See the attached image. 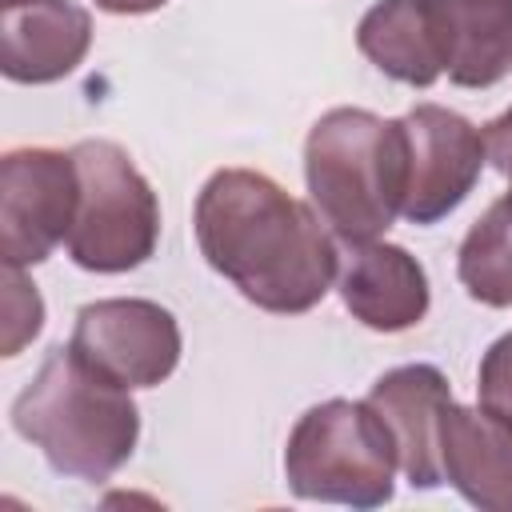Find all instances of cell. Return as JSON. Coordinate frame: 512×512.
<instances>
[{
	"label": "cell",
	"mask_w": 512,
	"mask_h": 512,
	"mask_svg": "<svg viewBox=\"0 0 512 512\" xmlns=\"http://www.w3.org/2000/svg\"><path fill=\"white\" fill-rule=\"evenodd\" d=\"M440 472L472 508L512 512V416L448 400L440 416Z\"/></svg>",
	"instance_id": "cell-11"
},
{
	"label": "cell",
	"mask_w": 512,
	"mask_h": 512,
	"mask_svg": "<svg viewBox=\"0 0 512 512\" xmlns=\"http://www.w3.org/2000/svg\"><path fill=\"white\" fill-rule=\"evenodd\" d=\"M508 180H512V176H508ZM500 200H504V208H508V216H512V184H508V192H504Z\"/></svg>",
	"instance_id": "cell-20"
},
{
	"label": "cell",
	"mask_w": 512,
	"mask_h": 512,
	"mask_svg": "<svg viewBox=\"0 0 512 512\" xmlns=\"http://www.w3.org/2000/svg\"><path fill=\"white\" fill-rule=\"evenodd\" d=\"M356 48L388 76L428 88L444 76V44L424 0H376L356 24Z\"/></svg>",
	"instance_id": "cell-14"
},
{
	"label": "cell",
	"mask_w": 512,
	"mask_h": 512,
	"mask_svg": "<svg viewBox=\"0 0 512 512\" xmlns=\"http://www.w3.org/2000/svg\"><path fill=\"white\" fill-rule=\"evenodd\" d=\"M456 88H492L512 72V0H424Z\"/></svg>",
	"instance_id": "cell-13"
},
{
	"label": "cell",
	"mask_w": 512,
	"mask_h": 512,
	"mask_svg": "<svg viewBox=\"0 0 512 512\" xmlns=\"http://www.w3.org/2000/svg\"><path fill=\"white\" fill-rule=\"evenodd\" d=\"M404 148H408V176H404V204L400 216L408 224H436L456 212L484 172V132L468 124L460 112L440 104H416L400 116Z\"/></svg>",
	"instance_id": "cell-8"
},
{
	"label": "cell",
	"mask_w": 512,
	"mask_h": 512,
	"mask_svg": "<svg viewBox=\"0 0 512 512\" xmlns=\"http://www.w3.org/2000/svg\"><path fill=\"white\" fill-rule=\"evenodd\" d=\"M68 348L120 388H152L168 380L180 364V324L176 316L140 296L92 300L76 312Z\"/></svg>",
	"instance_id": "cell-7"
},
{
	"label": "cell",
	"mask_w": 512,
	"mask_h": 512,
	"mask_svg": "<svg viewBox=\"0 0 512 512\" xmlns=\"http://www.w3.org/2000/svg\"><path fill=\"white\" fill-rule=\"evenodd\" d=\"M192 228L212 272L276 316L316 308L340 272L320 212L252 168L212 172L196 196Z\"/></svg>",
	"instance_id": "cell-1"
},
{
	"label": "cell",
	"mask_w": 512,
	"mask_h": 512,
	"mask_svg": "<svg viewBox=\"0 0 512 512\" xmlns=\"http://www.w3.org/2000/svg\"><path fill=\"white\" fill-rule=\"evenodd\" d=\"M80 200V176L72 152L12 148L0 160V256L12 268H28L52 256L68 240Z\"/></svg>",
	"instance_id": "cell-6"
},
{
	"label": "cell",
	"mask_w": 512,
	"mask_h": 512,
	"mask_svg": "<svg viewBox=\"0 0 512 512\" xmlns=\"http://www.w3.org/2000/svg\"><path fill=\"white\" fill-rule=\"evenodd\" d=\"M92 48V16L76 0H24L4 8L0 72L12 84H56Z\"/></svg>",
	"instance_id": "cell-12"
},
{
	"label": "cell",
	"mask_w": 512,
	"mask_h": 512,
	"mask_svg": "<svg viewBox=\"0 0 512 512\" xmlns=\"http://www.w3.org/2000/svg\"><path fill=\"white\" fill-rule=\"evenodd\" d=\"M396 444L368 400L312 404L284 444V480L292 496L348 508H380L396 488Z\"/></svg>",
	"instance_id": "cell-4"
},
{
	"label": "cell",
	"mask_w": 512,
	"mask_h": 512,
	"mask_svg": "<svg viewBox=\"0 0 512 512\" xmlns=\"http://www.w3.org/2000/svg\"><path fill=\"white\" fill-rule=\"evenodd\" d=\"M12 428L44 452L52 472L100 484L132 460L140 408L128 388L88 368L68 344H56L12 400Z\"/></svg>",
	"instance_id": "cell-2"
},
{
	"label": "cell",
	"mask_w": 512,
	"mask_h": 512,
	"mask_svg": "<svg viewBox=\"0 0 512 512\" xmlns=\"http://www.w3.org/2000/svg\"><path fill=\"white\" fill-rule=\"evenodd\" d=\"M484 152H488V164L500 172V176H512V108L496 120H488L484 128Z\"/></svg>",
	"instance_id": "cell-18"
},
{
	"label": "cell",
	"mask_w": 512,
	"mask_h": 512,
	"mask_svg": "<svg viewBox=\"0 0 512 512\" xmlns=\"http://www.w3.org/2000/svg\"><path fill=\"white\" fill-rule=\"evenodd\" d=\"M164 4L168 0H96V8L112 12V16H144V12H156Z\"/></svg>",
	"instance_id": "cell-19"
},
{
	"label": "cell",
	"mask_w": 512,
	"mask_h": 512,
	"mask_svg": "<svg viewBox=\"0 0 512 512\" xmlns=\"http://www.w3.org/2000/svg\"><path fill=\"white\" fill-rule=\"evenodd\" d=\"M452 400L448 376L436 364H400L384 372L368 404L380 412V420L392 432L400 472L408 476L412 488H440V416Z\"/></svg>",
	"instance_id": "cell-10"
},
{
	"label": "cell",
	"mask_w": 512,
	"mask_h": 512,
	"mask_svg": "<svg viewBox=\"0 0 512 512\" xmlns=\"http://www.w3.org/2000/svg\"><path fill=\"white\" fill-rule=\"evenodd\" d=\"M80 200L68 232V256L84 272L116 276L152 260L160 240V200L132 156L112 140H80L72 148Z\"/></svg>",
	"instance_id": "cell-5"
},
{
	"label": "cell",
	"mask_w": 512,
	"mask_h": 512,
	"mask_svg": "<svg viewBox=\"0 0 512 512\" xmlns=\"http://www.w3.org/2000/svg\"><path fill=\"white\" fill-rule=\"evenodd\" d=\"M12 4H24V0H0V8H12Z\"/></svg>",
	"instance_id": "cell-21"
},
{
	"label": "cell",
	"mask_w": 512,
	"mask_h": 512,
	"mask_svg": "<svg viewBox=\"0 0 512 512\" xmlns=\"http://www.w3.org/2000/svg\"><path fill=\"white\" fill-rule=\"evenodd\" d=\"M336 288L352 320H360L372 332H408L428 316L432 288L424 264L388 240L348 244V256L340 260Z\"/></svg>",
	"instance_id": "cell-9"
},
{
	"label": "cell",
	"mask_w": 512,
	"mask_h": 512,
	"mask_svg": "<svg viewBox=\"0 0 512 512\" xmlns=\"http://www.w3.org/2000/svg\"><path fill=\"white\" fill-rule=\"evenodd\" d=\"M0 356H20L24 344H32L44 328V300L36 284L24 276V268L4 264V320H0Z\"/></svg>",
	"instance_id": "cell-16"
},
{
	"label": "cell",
	"mask_w": 512,
	"mask_h": 512,
	"mask_svg": "<svg viewBox=\"0 0 512 512\" xmlns=\"http://www.w3.org/2000/svg\"><path fill=\"white\" fill-rule=\"evenodd\" d=\"M456 276L476 304L512 308V216L504 200H492L460 240Z\"/></svg>",
	"instance_id": "cell-15"
},
{
	"label": "cell",
	"mask_w": 512,
	"mask_h": 512,
	"mask_svg": "<svg viewBox=\"0 0 512 512\" xmlns=\"http://www.w3.org/2000/svg\"><path fill=\"white\" fill-rule=\"evenodd\" d=\"M404 124L368 108L324 112L304 140L308 200L344 244L380 240L404 204Z\"/></svg>",
	"instance_id": "cell-3"
},
{
	"label": "cell",
	"mask_w": 512,
	"mask_h": 512,
	"mask_svg": "<svg viewBox=\"0 0 512 512\" xmlns=\"http://www.w3.org/2000/svg\"><path fill=\"white\" fill-rule=\"evenodd\" d=\"M476 396L484 408H496L512 416V332H504L480 360L476 372Z\"/></svg>",
	"instance_id": "cell-17"
}]
</instances>
